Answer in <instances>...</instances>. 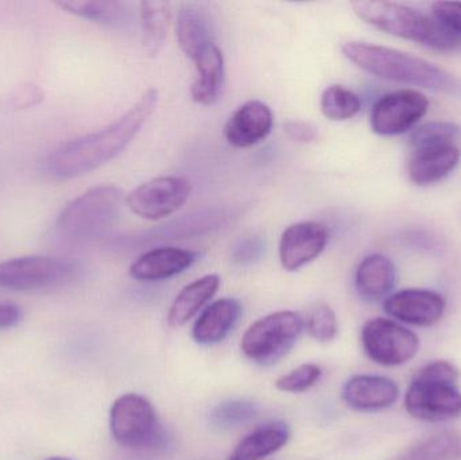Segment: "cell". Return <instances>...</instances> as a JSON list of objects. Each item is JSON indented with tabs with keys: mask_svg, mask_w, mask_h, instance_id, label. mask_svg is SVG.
<instances>
[{
	"mask_svg": "<svg viewBox=\"0 0 461 460\" xmlns=\"http://www.w3.org/2000/svg\"><path fill=\"white\" fill-rule=\"evenodd\" d=\"M158 103V91L148 89L140 100L113 123L59 146L49 156L46 167L54 177L68 180L99 169L116 158L149 121Z\"/></svg>",
	"mask_w": 461,
	"mask_h": 460,
	"instance_id": "1",
	"label": "cell"
},
{
	"mask_svg": "<svg viewBox=\"0 0 461 460\" xmlns=\"http://www.w3.org/2000/svg\"><path fill=\"white\" fill-rule=\"evenodd\" d=\"M341 51L352 64L375 77L447 94L461 89L460 81L443 68L397 49L349 41Z\"/></svg>",
	"mask_w": 461,
	"mask_h": 460,
	"instance_id": "2",
	"label": "cell"
},
{
	"mask_svg": "<svg viewBox=\"0 0 461 460\" xmlns=\"http://www.w3.org/2000/svg\"><path fill=\"white\" fill-rule=\"evenodd\" d=\"M354 13L366 23L387 34L421 43L438 50L461 48V40L427 14L394 2L357 0L351 3Z\"/></svg>",
	"mask_w": 461,
	"mask_h": 460,
	"instance_id": "3",
	"label": "cell"
},
{
	"mask_svg": "<svg viewBox=\"0 0 461 460\" xmlns=\"http://www.w3.org/2000/svg\"><path fill=\"white\" fill-rule=\"evenodd\" d=\"M459 370L449 362H432L422 367L406 393V410L413 418L429 423H440L459 418Z\"/></svg>",
	"mask_w": 461,
	"mask_h": 460,
	"instance_id": "4",
	"label": "cell"
},
{
	"mask_svg": "<svg viewBox=\"0 0 461 460\" xmlns=\"http://www.w3.org/2000/svg\"><path fill=\"white\" fill-rule=\"evenodd\" d=\"M123 192L115 185L88 189L59 213L57 227L65 238L76 242L96 239L104 235L121 215Z\"/></svg>",
	"mask_w": 461,
	"mask_h": 460,
	"instance_id": "5",
	"label": "cell"
},
{
	"mask_svg": "<svg viewBox=\"0 0 461 460\" xmlns=\"http://www.w3.org/2000/svg\"><path fill=\"white\" fill-rule=\"evenodd\" d=\"M303 320L292 311H279L252 323L241 338L244 356L260 365L274 364L297 342Z\"/></svg>",
	"mask_w": 461,
	"mask_h": 460,
	"instance_id": "6",
	"label": "cell"
},
{
	"mask_svg": "<svg viewBox=\"0 0 461 460\" xmlns=\"http://www.w3.org/2000/svg\"><path fill=\"white\" fill-rule=\"evenodd\" d=\"M113 439L123 447L140 450L156 445L161 437L158 416L153 404L140 394H123L110 410Z\"/></svg>",
	"mask_w": 461,
	"mask_h": 460,
	"instance_id": "7",
	"label": "cell"
},
{
	"mask_svg": "<svg viewBox=\"0 0 461 460\" xmlns=\"http://www.w3.org/2000/svg\"><path fill=\"white\" fill-rule=\"evenodd\" d=\"M363 350L382 366H400L419 353L420 339L413 331L390 320L371 319L362 329Z\"/></svg>",
	"mask_w": 461,
	"mask_h": 460,
	"instance_id": "8",
	"label": "cell"
},
{
	"mask_svg": "<svg viewBox=\"0 0 461 460\" xmlns=\"http://www.w3.org/2000/svg\"><path fill=\"white\" fill-rule=\"evenodd\" d=\"M191 183L177 176H162L138 185L127 196L132 213L157 221L177 212L191 196Z\"/></svg>",
	"mask_w": 461,
	"mask_h": 460,
	"instance_id": "9",
	"label": "cell"
},
{
	"mask_svg": "<svg viewBox=\"0 0 461 460\" xmlns=\"http://www.w3.org/2000/svg\"><path fill=\"white\" fill-rule=\"evenodd\" d=\"M429 107V100L414 89L384 95L371 110V129L382 137H395L419 123Z\"/></svg>",
	"mask_w": 461,
	"mask_h": 460,
	"instance_id": "10",
	"label": "cell"
},
{
	"mask_svg": "<svg viewBox=\"0 0 461 460\" xmlns=\"http://www.w3.org/2000/svg\"><path fill=\"white\" fill-rule=\"evenodd\" d=\"M72 266L53 257L27 256L0 262V286L11 291L49 288L69 277Z\"/></svg>",
	"mask_w": 461,
	"mask_h": 460,
	"instance_id": "11",
	"label": "cell"
},
{
	"mask_svg": "<svg viewBox=\"0 0 461 460\" xmlns=\"http://www.w3.org/2000/svg\"><path fill=\"white\" fill-rule=\"evenodd\" d=\"M328 231L319 221H300L282 232L279 261L287 272H297L321 256L328 245Z\"/></svg>",
	"mask_w": 461,
	"mask_h": 460,
	"instance_id": "12",
	"label": "cell"
},
{
	"mask_svg": "<svg viewBox=\"0 0 461 460\" xmlns=\"http://www.w3.org/2000/svg\"><path fill=\"white\" fill-rule=\"evenodd\" d=\"M384 307L387 315L403 323L430 327L443 318L446 300L435 291L405 289L387 297Z\"/></svg>",
	"mask_w": 461,
	"mask_h": 460,
	"instance_id": "13",
	"label": "cell"
},
{
	"mask_svg": "<svg viewBox=\"0 0 461 460\" xmlns=\"http://www.w3.org/2000/svg\"><path fill=\"white\" fill-rule=\"evenodd\" d=\"M273 124L270 107L260 100H249L230 115L224 137L233 148H252L270 135Z\"/></svg>",
	"mask_w": 461,
	"mask_h": 460,
	"instance_id": "14",
	"label": "cell"
},
{
	"mask_svg": "<svg viewBox=\"0 0 461 460\" xmlns=\"http://www.w3.org/2000/svg\"><path fill=\"white\" fill-rule=\"evenodd\" d=\"M344 402L360 412H375L392 407L400 396L397 383L381 375H355L343 388Z\"/></svg>",
	"mask_w": 461,
	"mask_h": 460,
	"instance_id": "15",
	"label": "cell"
},
{
	"mask_svg": "<svg viewBox=\"0 0 461 460\" xmlns=\"http://www.w3.org/2000/svg\"><path fill=\"white\" fill-rule=\"evenodd\" d=\"M196 261V254L178 248H157L138 257L130 275L138 281H162L185 272Z\"/></svg>",
	"mask_w": 461,
	"mask_h": 460,
	"instance_id": "16",
	"label": "cell"
},
{
	"mask_svg": "<svg viewBox=\"0 0 461 460\" xmlns=\"http://www.w3.org/2000/svg\"><path fill=\"white\" fill-rule=\"evenodd\" d=\"M176 35L181 50L194 62L215 43L210 15L196 3L181 5L176 22Z\"/></svg>",
	"mask_w": 461,
	"mask_h": 460,
	"instance_id": "17",
	"label": "cell"
},
{
	"mask_svg": "<svg viewBox=\"0 0 461 460\" xmlns=\"http://www.w3.org/2000/svg\"><path fill=\"white\" fill-rule=\"evenodd\" d=\"M460 158V149L454 143L419 149L409 162V178L417 185L438 183L456 169Z\"/></svg>",
	"mask_w": 461,
	"mask_h": 460,
	"instance_id": "18",
	"label": "cell"
},
{
	"mask_svg": "<svg viewBox=\"0 0 461 460\" xmlns=\"http://www.w3.org/2000/svg\"><path fill=\"white\" fill-rule=\"evenodd\" d=\"M197 77L191 86V97L202 105H212L221 99L226 84V65L221 49L216 43L211 45L194 61Z\"/></svg>",
	"mask_w": 461,
	"mask_h": 460,
	"instance_id": "19",
	"label": "cell"
},
{
	"mask_svg": "<svg viewBox=\"0 0 461 460\" xmlns=\"http://www.w3.org/2000/svg\"><path fill=\"white\" fill-rule=\"evenodd\" d=\"M241 305L235 299H221L203 311L194 321L192 337L200 345H216L226 339L240 318Z\"/></svg>",
	"mask_w": 461,
	"mask_h": 460,
	"instance_id": "20",
	"label": "cell"
},
{
	"mask_svg": "<svg viewBox=\"0 0 461 460\" xmlns=\"http://www.w3.org/2000/svg\"><path fill=\"white\" fill-rule=\"evenodd\" d=\"M397 270L389 257L371 254L366 257L357 269L355 286L363 299L378 302L394 288Z\"/></svg>",
	"mask_w": 461,
	"mask_h": 460,
	"instance_id": "21",
	"label": "cell"
},
{
	"mask_svg": "<svg viewBox=\"0 0 461 460\" xmlns=\"http://www.w3.org/2000/svg\"><path fill=\"white\" fill-rule=\"evenodd\" d=\"M221 286L218 275H207L186 285L176 297L167 313V323L173 329L185 326L215 296Z\"/></svg>",
	"mask_w": 461,
	"mask_h": 460,
	"instance_id": "22",
	"label": "cell"
},
{
	"mask_svg": "<svg viewBox=\"0 0 461 460\" xmlns=\"http://www.w3.org/2000/svg\"><path fill=\"white\" fill-rule=\"evenodd\" d=\"M289 439L290 429L286 424L279 421L266 424L241 439L227 460H262L285 447Z\"/></svg>",
	"mask_w": 461,
	"mask_h": 460,
	"instance_id": "23",
	"label": "cell"
},
{
	"mask_svg": "<svg viewBox=\"0 0 461 460\" xmlns=\"http://www.w3.org/2000/svg\"><path fill=\"white\" fill-rule=\"evenodd\" d=\"M140 34L146 56L154 57L161 53L167 37L172 8L167 2L140 3Z\"/></svg>",
	"mask_w": 461,
	"mask_h": 460,
	"instance_id": "24",
	"label": "cell"
},
{
	"mask_svg": "<svg viewBox=\"0 0 461 460\" xmlns=\"http://www.w3.org/2000/svg\"><path fill=\"white\" fill-rule=\"evenodd\" d=\"M56 5L72 15L107 26H126L131 19L129 5L115 0H62Z\"/></svg>",
	"mask_w": 461,
	"mask_h": 460,
	"instance_id": "25",
	"label": "cell"
},
{
	"mask_svg": "<svg viewBox=\"0 0 461 460\" xmlns=\"http://www.w3.org/2000/svg\"><path fill=\"white\" fill-rule=\"evenodd\" d=\"M460 456V435L451 431H441L419 440L398 460H456Z\"/></svg>",
	"mask_w": 461,
	"mask_h": 460,
	"instance_id": "26",
	"label": "cell"
},
{
	"mask_svg": "<svg viewBox=\"0 0 461 460\" xmlns=\"http://www.w3.org/2000/svg\"><path fill=\"white\" fill-rule=\"evenodd\" d=\"M320 108L330 121H348L359 113L362 108L360 97L347 86L333 84L327 86L320 99Z\"/></svg>",
	"mask_w": 461,
	"mask_h": 460,
	"instance_id": "27",
	"label": "cell"
},
{
	"mask_svg": "<svg viewBox=\"0 0 461 460\" xmlns=\"http://www.w3.org/2000/svg\"><path fill=\"white\" fill-rule=\"evenodd\" d=\"M258 415V407L244 400H232L218 405L211 413V423L221 429L236 428L249 421L254 420Z\"/></svg>",
	"mask_w": 461,
	"mask_h": 460,
	"instance_id": "28",
	"label": "cell"
},
{
	"mask_svg": "<svg viewBox=\"0 0 461 460\" xmlns=\"http://www.w3.org/2000/svg\"><path fill=\"white\" fill-rule=\"evenodd\" d=\"M460 129L449 122H430L414 130L411 143L416 150L432 146L449 145L459 137Z\"/></svg>",
	"mask_w": 461,
	"mask_h": 460,
	"instance_id": "29",
	"label": "cell"
},
{
	"mask_svg": "<svg viewBox=\"0 0 461 460\" xmlns=\"http://www.w3.org/2000/svg\"><path fill=\"white\" fill-rule=\"evenodd\" d=\"M322 375L319 365L303 364L276 381V388L285 393H303L313 388Z\"/></svg>",
	"mask_w": 461,
	"mask_h": 460,
	"instance_id": "30",
	"label": "cell"
},
{
	"mask_svg": "<svg viewBox=\"0 0 461 460\" xmlns=\"http://www.w3.org/2000/svg\"><path fill=\"white\" fill-rule=\"evenodd\" d=\"M306 329L313 339L320 343H328L338 335V319L330 305L317 304L309 313Z\"/></svg>",
	"mask_w": 461,
	"mask_h": 460,
	"instance_id": "31",
	"label": "cell"
},
{
	"mask_svg": "<svg viewBox=\"0 0 461 460\" xmlns=\"http://www.w3.org/2000/svg\"><path fill=\"white\" fill-rule=\"evenodd\" d=\"M432 10L436 21L461 40V2H436Z\"/></svg>",
	"mask_w": 461,
	"mask_h": 460,
	"instance_id": "32",
	"label": "cell"
},
{
	"mask_svg": "<svg viewBox=\"0 0 461 460\" xmlns=\"http://www.w3.org/2000/svg\"><path fill=\"white\" fill-rule=\"evenodd\" d=\"M45 97V92L37 84H24L16 89L13 95L11 104L15 110L24 111L40 104Z\"/></svg>",
	"mask_w": 461,
	"mask_h": 460,
	"instance_id": "33",
	"label": "cell"
},
{
	"mask_svg": "<svg viewBox=\"0 0 461 460\" xmlns=\"http://www.w3.org/2000/svg\"><path fill=\"white\" fill-rule=\"evenodd\" d=\"M285 134L298 143H312L317 140V129L313 124L303 121H289L284 124Z\"/></svg>",
	"mask_w": 461,
	"mask_h": 460,
	"instance_id": "34",
	"label": "cell"
},
{
	"mask_svg": "<svg viewBox=\"0 0 461 460\" xmlns=\"http://www.w3.org/2000/svg\"><path fill=\"white\" fill-rule=\"evenodd\" d=\"M22 311L8 302H0V331L15 327L21 321Z\"/></svg>",
	"mask_w": 461,
	"mask_h": 460,
	"instance_id": "35",
	"label": "cell"
},
{
	"mask_svg": "<svg viewBox=\"0 0 461 460\" xmlns=\"http://www.w3.org/2000/svg\"><path fill=\"white\" fill-rule=\"evenodd\" d=\"M45 460H72V459L64 458V456H53V458H49V459H45Z\"/></svg>",
	"mask_w": 461,
	"mask_h": 460,
	"instance_id": "36",
	"label": "cell"
}]
</instances>
